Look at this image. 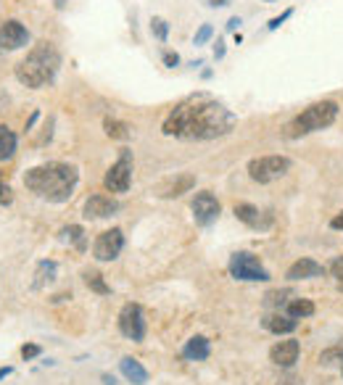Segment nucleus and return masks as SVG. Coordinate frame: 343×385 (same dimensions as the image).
<instances>
[{
	"label": "nucleus",
	"mask_w": 343,
	"mask_h": 385,
	"mask_svg": "<svg viewBox=\"0 0 343 385\" xmlns=\"http://www.w3.org/2000/svg\"><path fill=\"white\" fill-rule=\"evenodd\" d=\"M235 122H238V116L227 106H222L220 100H214L211 96L198 93V96L182 100L177 109L166 116L161 132L169 138L182 140H214L233 132Z\"/></svg>",
	"instance_id": "f257e3e1"
},
{
	"label": "nucleus",
	"mask_w": 343,
	"mask_h": 385,
	"mask_svg": "<svg viewBox=\"0 0 343 385\" xmlns=\"http://www.w3.org/2000/svg\"><path fill=\"white\" fill-rule=\"evenodd\" d=\"M211 35H214V29L209 27V24H204V27H201V29H198V32H195V37H193V42H195V45H204V42L209 40Z\"/></svg>",
	"instance_id": "7c9ffc66"
},
{
	"label": "nucleus",
	"mask_w": 343,
	"mask_h": 385,
	"mask_svg": "<svg viewBox=\"0 0 343 385\" xmlns=\"http://www.w3.org/2000/svg\"><path fill=\"white\" fill-rule=\"evenodd\" d=\"M122 375L130 380V383H135V385H146L148 383V370L137 361V359H132V357H124L122 359Z\"/></svg>",
	"instance_id": "a211bd4d"
},
{
	"label": "nucleus",
	"mask_w": 343,
	"mask_h": 385,
	"mask_svg": "<svg viewBox=\"0 0 343 385\" xmlns=\"http://www.w3.org/2000/svg\"><path fill=\"white\" fill-rule=\"evenodd\" d=\"M290 169V159L288 156H261V159H251L248 161V177L259 185H267V182H274L283 174H288Z\"/></svg>",
	"instance_id": "39448f33"
},
{
	"label": "nucleus",
	"mask_w": 343,
	"mask_h": 385,
	"mask_svg": "<svg viewBox=\"0 0 343 385\" xmlns=\"http://www.w3.org/2000/svg\"><path fill=\"white\" fill-rule=\"evenodd\" d=\"M330 275L335 277V283H338V288L343 290V256H338L335 262L330 264Z\"/></svg>",
	"instance_id": "c756f323"
},
{
	"label": "nucleus",
	"mask_w": 343,
	"mask_h": 385,
	"mask_svg": "<svg viewBox=\"0 0 343 385\" xmlns=\"http://www.w3.org/2000/svg\"><path fill=\"white\" fill-rule=\"evenodd\" d=\"M238 24H240V19H238V16H233V19H230V21H227V29H230V32H233V29H238Z\"/></svg>",
	"instance_id": "e433bc0d"
},
{
	"label": "nucleus",
	"mask_w": 343,
	"mask_h": 385,
	"mask_svg": "<svg viewBox=\"0 0 343 385\" xmlns=\"http://www.w3.org/2000/svg\"><path fill=\"white\" fill-rule=\"evenodd\" d=\"M29 42V32L21 21L16 19H8L0 24V48L3 51H19Z\"/></svg>",
	"instance_id": "9b49d317"
},
{
	"label": "nucleus",
	"mask_w": 343,
	"mask_h": 385,
	"mask_svg": "<svg viewBox=\"0 0 343 385\" xmlns=\"http://www.w3.org/2000/svg\"><path fill=\"white\" fill-rule=\"evenodd\" d=\"M103 129H106V135L114 138V140H127L130 138V127H127L124 122H119V119H111V116L103 122Z\"/></svg>",
	"instance_id": "5701e85b"
},
{
	"label": "nucleus",
	"mask_w": 343,
	"mask_h": 385,
	"mask_svg": "<svg viewBox=\"0 0 343 385\" xmlns=\"http://www.w3.org/2000/svg\"><path fill=\"white\" fill-rule=\"evenodd\" d=\"M182 354H185L188 361H204V359H209V354H211L209 338H204V335H195V338H191V341L185 343V348H182Z\"/></svg>",
	"instance_id": "f3484780"
},
{
	"label": "nucleus",
	"mask_w": 343,
	"mask_h": 385,
	"mask_svg": "<svg viewBox=\"0 0 343 385\" xmlns=\"http://www.w3.org/2000/svg\"><path fill=\"white\" fill-rule=\"evenodd\" d=\"M164 64L169 66V69H175V66L179 64V55L172 53V51H166V53H164Z\"/></svg>",
	"instance_id": "72a5a7b5"
},
{
	"label": "nucleus",
	"mask_w": 343,
	"mask_h": 385,
	"mask_svg": "<svg viewBox=\"0 0 343 385\" xmlns=\"http://www.w3.org/2000/svg\"><path fill=\"white\" fill-rule=\"evenodd\" d=\"M77 182H80L77 166L64 164V161H48V164L32 166L24 174V185L48 204H67L74 195Z\"/></svg>",
	"instance_id": "f03ea898"
},
{
	"label": "nucleus",
	"mask_w": 343,
	"mask_h": 385,
	"mask_svg": "<svg viewBox=\"0 0 343 385\" xmlns=\"http://www.w3.org/2000/svg\"><path fill=\"white\" fill-rule=\"evenodd\" d=\"M285 298H290V290H272V293L264 296V303L267 306H283Z\"/></svg>",
	"instance_id": "cd10ccee"
},
{
	"label": "nucleus",
	"mask_w": 343,
	"mask_h": 385,
	"mask_svg": "<svg viewBox=\"0 0 343 385\" xmlns=\"http://www.w3.org/2000/svg\"><path fill=\"white\" fill-rule=\"evenodd\" d=\"M338 116V103L335 100H319L315 106L304 109L293 122L285 127V138H304L309 132H317V129H325L330 124L335 122Z\"/></svg>",
	"instance_id": "20e7f679"
},
{
	"label": "nucleus",
	"mask_w": 343,
	"mask_h": 385,
	"mask_svg": "<svg viewBox=\"0 0 343 385\" xmlns=\"http://www.w3.org/2000/svg\"><path fill=\"white\" fill-rule=\"evenodd\" d=\"M330 227H333V230H343V211L341 214H335V217L330 220Z\"/></svg>",
	"instance_id": "f704fd0d"
},
{
	"label": "nucleus",
	"mask_w": 343,
	"mask_h": 385,
	"mask_svg": "<svg viewBox=\"0 0 343 385\" xmlns=\"http://www.w3.org/2000/svg\"><path fill=\"white\" fill-rule=\"evenodd\" d=\"M209 3H211V6H227L230 0H209Z\"/></svg>",
	"instance_id": "58836bf2"
},
{
	"label": "nucleus",
	"mask_w": 343,
	"mask_h": 385,
	"mask_svg": "<svg viewBox=\"0 0 343 385\" xmlns=\"http://www.w3.org/2000/svg\"><path fill=\"white\" fill-rule=\"evenodd\" d=\"M233 214L238 217V220L243 222V224H248V227H259V208L251 206V204H235Z\"/></svg>",
	"instance_id": "6ab92c4d"
},
{
	"label": "nucleus",
	"mask_w": 343,
	"mask_h": 385,
	"mask_svg": "<svg viewBox=\"0 0 343 385\" xmlns=\"http://www.w3.org/2000/svg\"><path fill=\"white\" fill-rule=\"evenodd\" d=\"M299 354H301V346L299 341H280V343L272 346V351H270V359H272V364L277 367H293L296 361H299Z\"/></svg>",
	"instance_id": "ddd939ff"
},
{
	"label": "nucleus",
	"mask_w": 343,
	"mask_h": 385,
	"mask_svg": "<svg viewBox=\"0 0 343 385\" xmlns=\"http://www.w3.org/2000/svg\"><path fill=\"white\" fill-rule=\"evenodd\" d=\"M61 235H64V240H71L77 248H85V230L80 227V224H69V227H64L61 230Z\"/></svg>",
	"instance_id": "393cba45"
},
{
	"label": "nucleus",
	"mask_w": 343,
	"mask_h": 385,
	"mask_svg": "<svg viewBox=\"0 0 343 385\" xmlns=\"http://www.w3.org/2000/svg\"><path fill=\"white\" fill-rule=\"evenodd\" d=\"M85 283H87V288L96 290V293H100V296H106V293H111V288L103 283V275L100 272H85Z\"/></svg>",
	"instance_id": "b1692460"
},
{
	"label": "nucleus",
	"mask_w": 343,
	"mask_h": 385,
	"mask_svg": "<svg viewBox=\"0 0 343 385\" xmlns=\"http://www.w3.org/2000/svg\"><path fill=\"white\" fill-rule=\"evenodd\" d=\"M222 55H225V45L217 42V48H214V58H222Z\"/></svg>",
	"instance_id": "4c0bfd02"
},
{
	"label": "nucleus",
	"mask_w": 343,
	"mask_h": 385,
	"mask_svg": "<svg viewBox=\"0 0 343 385\" xmlns=\"http://www.w3.org/2000/svg\"><path fill=\"white\" fill-rule=\"evenodd\" d=\"M116 211H119V204L111 195H90L85 201V217L87 220H106Z\"/></svg>",
	"instance_id": "f8f14e48"
},
{
	"label": "nucleus",
	"mask_w": 343,
	"mask_h": 385,
	"mask_svg": "<svg viewBox=\"0 0 343 385\" xmlns=\"http://www.w3.org/2000/svg\"><path fill=\"white\" fill-rule=\"evenodd\" d=\"M11 372H14V370H11V367H6V370H0V380H3L6 375H11Z\"/></svg>",
	"instance_id": "ea45409f"
},
{
	"label": "nucleus",
	"mask_w": 343,
	"mask_h": 385,
	"mask_svg": "<svg viewBox=\"0 0 343 385\" xmlns=\"http://www.w3.org/2000/svg\"><path fill=\"white\" fill-rule=\"evenodd\" d=\"M191 188H195V177L193 174H177V177H169L159 185V195L161 198H177Z\"/></svg>",
	"instance_id": "4468645a"
},
{
	"label": "nucleus",
	"mask_w": 343,
	"mask_h": 385,
	"mask_svg": "<svg viewBox=\"0 0 343 385\" xmlns=\"http://www.w3.org/2000/svg\"><path fill=\"white\" fill-rule=\"evenodd\" d=\"M277 385H301V380H296V377H285V380H280Z\"/></svg>",
	"instance_id": "c9c22d12"
},
{
	"label": "nucleus",
	"mask_w": 343,
	"mask_h": 385,
	"mask_svg": "<svg viewBox=\"0 0 343 385\" xmlns=\"http://www.w3.org/2000/svg\"><path fill=\"white\" fill-rule=\"evenodd\" d=\"M290 16H293V8H288V11H283L280 16H274V19L270 21V24H267V27H270V29H280L283 24H285V21H288Z\"/></svg>",
	"instance_id": "2f4dec72"
},
{
	"label": "nucleus",
	"mask_w": 343,
	"mask_h": 385,
	"mask_svg": "<svg viewBox=\"0 0 343 385\" xmlns=\"http://www.w3.org/2000/svg\"><path fill=\"white\" fill-rule=\"evenodd\" d=\"M14 153H16V135L6 124H0V161L11 159Z\"/></svg>",
	"instance_id": "aec40b11"
},
{
	"label": "nucleus",
	"mask_w": 343,
	"mask_h": 385,
	"mask_svg": "<svg viewBox=\"0 0 343 385\" xmlns=\"http://www.w3.org/2000/svg\"><path fill=\"white\" fill-rule=\"evenodd\" d=\"M130 182H132V151H130V148H122L116 164H111V169L106 172L103 185H106V190H111V192H127L130 190Z\"/></svg>",
	"instance_id": "0eeeda50"
},
{
	"label": "nucleus",
	"mask_w": 343,
	"mask_h": 385,
	"mask_svg": "<svg viewBox=\"0 0 343 385\" xmlns=\"http://www.w3.org/2000/svg\"><path fill=\"white\" fill-rule=\"evenodd\" d=\"M341 364V372H343V346H333V348H328V351H322V357H319V364H325V367H330V364Z\"/></svg>",
	"instance_id": "a878e982"
},
{
	"label": "nucleus",
	"mask_w": 343,
	"mask_h": 385,
	"mask_svg": "<svg viewBox=\"0 0 343 385\" xmlns=\"http://www.w3.org/2000/svg\"><path fill=\"white\" fill-rule=\"evenodd\" d=\"M191 208H193V220L198 222L201 227L211 224V222L220 217V201H217V195H214V192H209V190L195 192Z\"/></svg>",
	"instance_id": "9d476101"
},
{
	"label": "nucleus",
	"mask_w": 343,
	"mask_h": 385,
	"mask_svg": "<svg viewBox=\"0 0 343 385\" xmlns=\"http://www.w3.org/2000/svg\"><path fill=\"white\" fill-rule=\"evenodd\" d=\"M230 275L235 280H243V283H267L270 280V272L248 251H240V253H235L233 259H230Z\"/></svg>",
	"instance_id": "423d86ee"
},
{
	"label": "nucleus",
	"mask_w": 343,
	"mask_h": 385,
	"mask_svg": "<svg viewBox=\"0 0 343 385\" xmlns=\"http://www.w3.org/2000/svg\"><path fill=\"white\" fill-rule=\"evenodd\" d=\"M119 330L124 338L140 343L146 338V319H143V309L140 303H124L119 312Z\"/></svg>",
	"instance_id": "6e6552de"
},
{
	"label": "nucleus",
	"mask_w": 343,
	"mask_h": 385,
	"mask_svg": "<svg viewBox=\"0 0 343 385\" xmlns=\"http://www.w3.org/2000/svg\"><path fill=\"white\" fill-rule=\"evenodd\" d=\"M325 275V267L322 264H317L315 259H299L296 264H290L288 269V280H312V277H322Z\"/></svg>",
	"instance_id": "2eb2a0df"
},
{
	"label": "nucleus",
	"mask_w": 343,
	"mask_h": 385,
	"mask_svg": "<svg viewBox=\"0 0 343 385\" xmlns=\"http://www.w3.org/2000/svg\"><path fill=\"white\" fill-rule=\"evenodd\" d=\"M285 309H288L285 314L293 316V319H304V316L315 314V303L309 301V298H293V301H288Z\"/></svg>",
	"instance_id": "412c9836"
},
{
	"label": "nucleus",
	"mask_w": 343,
	"mask_h": 385,
	"mask_svg": "<svg viewBox=\"0 0 343 385\" xmlns=\"http://www.w3.org/2000/svg\"><path fill=\"white\" fill-rule=\"evenodd\" d=\"M58 66H61V53L55 51L53 42L42 40L29 51L24 61H19L16 80L32 87V90H40V87L53 82L55 74H58Z\"/></svg>",
	"instance_id": "7ed1b4c3"
},
{
	"label": "nucleus",
	"mask_w": 343,
	"mask_h": 385,
	"mask_svg": "<svg viewBox=\"0 0 343 385\" xmlns=\"http://www.w3.org/2000/svg\"><path fill=\"white\" fill-rule=\"evenodd\" d=\"M11 201H14V190H11V185H8L6 174L0 172V206H8Z\"/></svg>",
	"instance_id": "bb28decb"
},
{
	"label": "nucleus",
	"mask_w": 343,
	"mask_h": 385,
	"mask_svg": "<svg viewBox=\"0 0 343 385\" xmlns=\"http://www.w3.org/2000/svg\"><path fill=\"white\" fill-rule=\"evenodd\" d=\"M299 328V319H293L288 314H270L264 316V330L274 332V335H288Z\"/></svg>",
	"instance_id": "dca6fc26"
},
{
	"label": "nucleus",
	"mask_w": 343,
	"mask_h": 385,
	"mask_svg": "<svg viewBox=\"0 0 343 385\" xmlns=\"http://www.w3.org/2000/svg\"><path fill=\"white\" fill-rule=\"evenodd\" d=\"M21 357L27 359H35V357H40V346H35V343H27L24 348H21Z\"/></svg>",
	"instance_id": "473e14b6"
},
{
	"label": "nucleus",
	"mask_w": 343,
	"mask_h": 385,
	"mask_svg": "<svg viewBox=\"0 0 343 385\" xmlns=\"http://www.w3.org/2000/svg\"><path fill=\"white\" fill-rule=\"evenodd\" d=\"M122 248H124L122 230L119 227H111V230L98 235L96 246H93V256H96L98 262H114L122 253Z\"/></svg>",
	"instance_id": "1a4fd4ad"
},
{
	"label": "nucleus",
	"mask_w": 343,
	"mask_h": 385,
	"mask_svg": "<svg viewBox=\"0 0 343 385\" xmlns=\"http://www.w3.org/2000/svg\"><path fill=\"white\" fill-rule=\"evenodd\" d=\"M55 272H58L55 262H40V264H37V275H35L37 280H35V288H42L45 283H53Z\"/></svg>",
	"instance_id": "4be33fe9"
},
{
	"label": "nucleus",
	"mask_w": 343,
	"mask_h": 385,
	"mask_svg": "<svg viewBox=\"0 0 343 385\" xmlns=\"http://www.w3.org/2000/svg\"><path fill=\"white\" fill-rule=\"evenodd\" d=\"M151 32H153V35H156V37H159L161 42H166V35H169V24H166L164 19H159V16H156V19L151 21Z\"/></svg>",
	"instance_id": "c85d7f7f"
}]
</instances>
